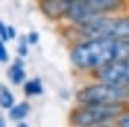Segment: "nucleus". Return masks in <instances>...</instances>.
I'll return each mask as SVG.
<instances>
[{"label": "nucleus", "mask_w": 129, "mask_h": 127, "mask_svg": "<svg viewBox=\"0 0 129 127\" xmlns=\"http://www.w3.org/2000/svg\"><path fill=\"white\" fill-rule=\"evenodd\" d=\"M69 59L75 70L90 72L120 60H129L128 39H85L69 46Z\"/></svg>", "instance_id": "1"}, {"label": "nucleus", "mask_w": 129, "mask_h": 127, "mask_svg": "<svg viewBox=\"0 0 129 127\" xmlns=\"http://www.w3.org/2000/svg\"><path fill=\"white\" fill-rule=\"evenodd\" d=\"M60 30L70 44L98 38L129 40V12L104 15L78 24H60Z\"/></svg>", "instance_id": "2"}, {"label": "nucleus", "mask_w": 129, "mask_h": 127, "mask_svg": "<svg viewBox=\"0 0 129 127\" xmlns=\"http://www.w3.org/2000/svg\"><path fill=\"white\" fill-rule=\"evenodd\" d=\"M121 12H129V0H66L62 24H78Z\"/></svg>", "instance_id": "3"}, {"label": "nucleus", "mask_w": 129, "mask_h": 127, "mask_svg": "<svg viewBox=\"0 0 129 127\" xmlns=\"http://www.w3.org/2000/svg\"><path fill=\"white\" fill-rule=\"evenodd\" d=\"M129 108L124 104H78L69 112V124L71 127H101L116 123Z\"/></svg>", "instance_id": "4"}, {"label": "nucleus", "mask_w": 129, "mask_h": 127, "mask_svg": "<svg viewBox=\"0 0 129 127\" xmlns=\"http://www.w3.org/2000/svg\"><path fill=\"white\" fill-rule=\"evenodd\" d=\"M78 104H124L129 103V86L93 80L75 92Z\"/></svg>", "instance_id": "5"}, {"label": "nucleus", "mask_w": 129, "mask_h": 127, "mask_svg": "<svg viewBox=\"0 0 129 127\" xmlns=\"http://www.w3.org/2000/svg\"><path fill=\"white\" fill-rule=\"evenodd\" d=\"M91 80L129 86V60H120L87 72Z\"/></svg>", "instance_id": "6"}, {"label": "nucleus", "mask_w": 129, "mask_h": 127, "mask_svg": "<svg viewBox=\"0 0 129 127\" xmlns=\"http://www.w3.org/2000/svg\"><path fill=\"white\" fill-rule=\"evenodd\" d=\"M38 8L40 14L47 20L62 24L64 8H66V0H36Z\"/></svg>", "instance_id": "7"}, {"label": "nucleus", "mask_w": 129, "mask_h": 127, "mask_svg": "<svg viewBox=\"0 0 129 127\" xmlns=\"http://www.w3.org/2000/svg\"><path fill=\"white\" fill-rule=\"evenodd\" d=\"M7 75H8L10 82L14 86H22L27 82L26 80L27 79V72H26V68H24V60H23L22 56H16L15 58L14 63L8 67Z\"/></svg>", "instance_id": "8"}, {"label": "nucleus", "mask_w": 129, "mask_h": 127, "mask_svg": "<svg viewBox=\"0 0 129 127\" xmlns=\"http://www.w3.org/2000/svg\"><path fill=\"white\" fill-rule=\"evenodd\" d=\"M31 111V104L28 102H20L8 110V116L14 122H23Z\"/></svg>", "instance_id": "9"}, {"label": "nucleus", "mask_w": 129, "mask_h": 127, "mask_svg": "<svg viewBox=\"0 0 129 127\" xmlns=\"http://www.w3.org/2000/svg\"><path fill=\"white\" fill-rule=\"evenodd\" d=\"M23 91L26 94V96L28 98H34V96H39L43 94V84L42 80L39 78H34L27 80L23 84Z\"/></svg>", "instance_id": "10"}, {"label": "nucleus", "mask_w": 129, "mask_h": 127, "mask_svg": "<svg viewBox=\"0 0 129 127\" xmlns=\"http://www.w3.org/2000/svg\"><path fill=\"white\" fill-rule=\"evenodd\" d=\"M0 106L3 110H10L15 106V96L6 84L0 86Z\"/></svg>", "instance_id": "11"}, {"label": "nucleus", "mask_w": 129, "mask_h": 127, "mask_svg": "<svg viewBox=\"0 0 129 127\" xmlns=\"http://www.w3.org/2000/svg\"><path fill=\"white\" fill-rule=\"evenodd\" d=\"M18 56H22V58H26L28 55V51H30V43L27 42V38L26 36H22L19 39V43H18Z\"/></svg>", "instance_id": "12"}, {"label": "nucleus", "mask_w": 129, "mask_h": 127, "mask_svg": "<svg viewBox=\"0 0 129 127\" xmlns=\"http://www.w3.org/2000/svg\"><path fill=\"white\" fill-rule=\"evenodd\" d=\"M10 34H8V26L4 22L0 23V42H10Z\"/></svg>", "instance_id": "13"}, {"label": "nucleus", "mask_w": 129, "mask_h": 127, "mask_svg": "<svg viewBox=\"0 0 129 127\" xmlns=\"http://www.w3.org/2000/svg\"><path fill=\"white\" fill-rule=\"evenodd\" d=\"M117 127H129V108L117 119V122L114 123Z\"/></svg>", "instance_id": "14"}, {"label": "nucleus", "mask_w": 129, "mask_h": 127, "mask_svg": "<svg viewBox=\"0 0 129 127\" xmlns=\"http://www.w3.org/2000/svg\"><path fill=\"white\" fill-rule=\"evenodd\" d=\"M8 60H10V54H8L6 43L0 42V62L4 64V63H8Z\"/></svg>", "instance_id": "15"}, {"label": "nucleus", "mask_w": 129, "mask_h": 127, "mask_svg": "<svg viewBox=\"0 0 129 127\" xmlns=\"http://www.w3.org/2000/svg\"><path fill=\"white\" fill-rule=\"evenodd\" d=\"M26 38H27V42L30 43V46H34L36 44V43L39 42V34L36 32V31H30L27 35H26Z\"/></svg>", "instance_id": "16"}, {"label": "nucleus", "mask_w": 129, "mask_h": 127, "mask_svg": "<svg viewBox=\"0 0 129 127\" xmlns=\"http://www.w3.org/2000/svg\"><path fill=\"white\" fill-rule=\"evenodd\" d=\"M8 34H10V39L12 40V39H15L16 36H18V32H16V28L14 26L8 24Z\"/></svg>", "instance_id": "17"}, {"label": "nucleus", "mask_w": 129, "mask_h": 127, "mask_svg": "<svg viewBox=\"0 0 129 127\" xmlns=\"http://www.w3.org/2000/svg\"><path fill=\"white\" fill-rule=\"evenodd\" d=\"M0 127H7V124H6V120H4V118H3V116L0 118Z\"/></svg>", "instance_id": "18"}, {"label": "nucleus", "mask_w": 129, "mask_h": 127, "mask_svg": "<svg viewBox=\"0 0 129 127\" xmlns=\"http://www.w3.org/2000/svg\"><path fill=\"white\" fill-rule=\"evenodd\" d=\"M18 127H30L27 124V123H24V122H19V124H18Z\"/></svg>", "instance_id": "19"}, {"label": "nucleus", "mask_w": 129, "mask_h": 127, "mask_svg": "<svg viewBox=\"0 0 129 127\" xmlns=\"http://www.w3.org/2000/svg\"><path fill=\"white\" fill-rule=\"evenodd\" d=\"M101 127H112V126H101ZM114 127H117V126L114 124Z\"/></svg>", "instance_id": "20"}]
</instances>
